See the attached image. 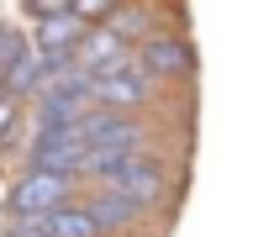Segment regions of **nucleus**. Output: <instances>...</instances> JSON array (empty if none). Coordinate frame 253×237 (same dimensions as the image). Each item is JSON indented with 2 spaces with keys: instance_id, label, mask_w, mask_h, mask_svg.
I'll return each instance as SVG.
<instances>
[{
  "instance_id": "f03ea898",
  "label": "nucleus",
  "mask_w": 253,
  "mask_h": 237,
  "mask_svg": "<svg viewBox=\"0 0 253 237\" xmlns=\"http://www.w3.org/2000/svg\"><path fill=\"white\" fill-rule=\"evenodd\" d=\"M153 95H158V84L137 63V53L122 58V63H111V69H100V74H90V100L100 111H126V116H137Z\"/></svg>"
},
{
  "instance_id": "9d476101",
  "label": "nucleus",
  "mask_w": 253,
  "mask_h": 237,
  "mask_svg": "<svg viewBox=\"0 0 253 237\" xmlns=\"http://www.w3.org/2000/svg\"><path fill=\"white\" fill-rule=\"evenodd\" d=\"M21 121H27V111H21V100H11V95H0V148L21 132Z\"/></svg>"
},
{
  "instance_id": "6e6552de",
  "label": "nucleus",
  "mask_w": 253,
  "mask_h": 237,
  "mask_svg": "<svg viewBox=\"0 0 253 237\" xmlns=\"http://www.w3.org/2000/svg\"><path fill=\"white\" fill-rule=\"evenodd\" d=\"M132 53H137V47L106 21V27H90V32H84V42H79V53H74V69H79V74H100V69H111V63L132 58Z\"/></svg>"
},
{
  "instance_id": "1a4fd4ad",
  "label": "nucleus",
  "mask_w": 253,
  "mask_h": 237,
  "mask_svg": "<svg viewBox=\"0 0 253 237\" xmlns=\"http://www.w3.org/2000/svg\"><path fill=\"white\" fill-rule=\"evenodd\" d=\"M47 237H100V227H95V216L84 211V205H63V211H53V216H42Z\"/></svg>"
},
{
  "instance_id": "f257e3e1",
  "label": "nucleus",
  "mask_w": 253,
  "mask_h": 237,
  "mask_svg": "<svg viewBox=\"0 0 253 237\" xmlns=\"http://www.w3.org/2000/svg\"><path fill=\"white\" fill-rule=\"evenodd\" d=\"M79 200V179H58V174H37L21 169L5 190V221H42L53 211Z\"/></svg>"
},
{
  "instance_id": "7ed1b4c3",
  "label": "nucleus",
  "mask_w": 253,
  "mask_h": 237,
  "mask_svg": "<svg viewBox=\"0 0 253 237\" xmlns=\"http://www.w3.org/2000/svg\"><path fill=\"white\" fill-rule=\"evenodd\" d=\"M79 137H84L90 153H148V148H153V126L142 121V116L95 106L90 116L79 121Z\"/></svg>"
},
{
  "instance_id": "39448f33",
  "label": "nucleus",
  "mask_w": 253,
  "mask_h": 237,
  "mask_svg": "<svg viewBox=\"0 0 253 237\" xmlns=\"http://www.w3.org/2000/svg\"><path fill=\"white\" fill-rule=\"evenodd\" d=\"M137 63L153 74V84H174V79H190V69H195V47H190L185 32L153 27L137 42Z\"/></svg>"
},
{
  "instance_id": "423d86ee",
  "label": "nucleus",
  "mask_w": 253,
  "mask_h": 237,
  "mask_svg": "<svg viewBox=\"0 0 253 237\" xmlns=\"http://www.w3.org/2000/svg\"><path fill=\"white\" fill-rule=\"evenodd\" d=\"M90 163L84 137H53V142H27V169L37 174H58V179H79Z\"/></svg>"
},
{
  "instance_id": "9b49d317",
  "label": "nucleus",
  "mask_w": 253,
  "mask_h": 237,
  "mask_svg": "<svg viewBox=\"0 0 253 237\" xmlns=\"http://www.w3.org/2000/svg\"><path fill=\"white\" fill-rule=\"evenodd\" d=\"M0 237H47V227H42V221H5Z\"/></svg>"
},
{
  "instance_id": "0eeeda50",
  "label": "nucleus",
  "mask_w": 253,
  "mask_h": 237,
  "mask_svg": "<svg viewBox=\"0 0 253 237\" xmlns=\"http://www.w3.org/2000/svg\"><path fill=\"white\" fill-rule=\"evenodd\" d=\"M79 205L95 216V227H100V237H111V232H132L148 211H142L132 195H122V190H84L79 195Z\"/></svg>"
},
{
  "instance_id": "20e7f679",
  "label": "nucleus",
  "mask_w": 253,
  "mask_h": 237,
  "mask_svg": "<svg viewBox=\"0 0 253 237\" xmlns=\"http://www.w3.org/2000/svg\"><path fill=\"white\" fill-rule=\"evenodd\" d=\"M32 21V47H37V53H63V58H74L79 53V42H84V21H79L74 16V5H27V11H21Z\"/></svg>"
}]
</instances>
